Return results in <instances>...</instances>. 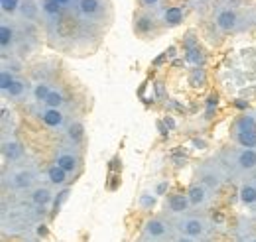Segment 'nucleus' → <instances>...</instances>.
I'll return each instance as SVG.
<instances>
[{"label": "nucleus", "instance_id": "cd10ccee", "mask_svg": "<svg viewBox=\"0 0 256 242\" xmlns=\"http://www.w3.org/2000/svg\"><path fill=\"white\" fill-rule=\"evenodd\" d=\"M67 197H69V189H64V191L60 193V197H56V199H54V209H56V211L64 205L65 201H67Z\"/></svg>", "mask_w": 256, "mask_h": 242}, {"label": "nucleus", "instance_id": "9d476101", "mask_svg": "<svg viewBox=\"0 0 256 242\" xmlns=\"http://www.w3.org/2000/svg\"><path fill=\"white\" fill-rule=\"evenodd\" d=\"M0 150H2V156H4V160L8 162V164H18V162H22V158H24V148H22V144L14 138V136H2V144H0Z\"/></svg>", "mask_w": 256, "mask_h": 242}, {"label": "nucleus", "instance_id": "f3484780", "mask_svg": "<svg viewBox=\"0 0 256 242\" xmlns=\"http://www.w3.org/2000/svg\"><path fill=\"white\" fill-rule=\"evenodd\" d=\"M65 136H67V140H69V146L75 148V146L83 140V136H85V128H83V124H81L79 120L67 124V128H65Z\"/></svg>", "mask_w": 256, "mask_h": 242}, {"label": "nucleus", "instance_id": "7ed1b4c3", "mask_svg": "<svg viewBox=\"0 0 256 242\" xmlns=\"http://www.w3.org/2000/svg\"><path fill=\"white\" fill-rule=\"evenodd\" d=\"M176 228L180 234L184 236H190L193 240H207L211 230H213V224L209 218H205L203 214H184V216H178L176 218Z\"/></svg>", "mask_w": 256, "mask_h": 242}, {"label": "nucleus", "instance_id": "2eb2a0df", "mask_svg": "<svg viewBox=\"0 0 256 242\" xmlns=\"http://www.w3.org/2000/svg\"><path fill=\"white\" fill-rule=\"evenodd\" d=\"M30 203H32L34 207L46 209L48 205L54 203V193L48 187H34L32 195H30Z\"/></svg>", "mask_w": 256, "mask_h": 242}, {"label": "nucleus", "instance_id": "a211bd4d", "mask_svg": "<svg viewBox=\"0 0 256 242\" xmlns=\"http://www.w3.org/2000/svg\"><path fill=\"white\" fill-rule=\"evenodd\" d=\"M48 180H50L52 185H56V187H64V185H67V182H69V174H67L65 170H62L58 164H54V166L48 170Z\"/></svg>", "mask_w": 256, "mask_h": 242}, {"label": "nucleus", "instance_id": "b1692460", "mask_svg": "<svg viewBox=\"0 0 256 242\" xmlns=\"http://www.w3.org/2000/svg\"><path fill=\"white\" fill-rule=\"evenodd\" d=\"M44 104H46V106H50V108H64V104H65L64 92L58 91V89H52L50 96H48V100H46Z\"/></svg>", "mask_w": 256, "mask_h": 242}, {"label": "nucleus", "instance_id": "9b49d317", "mask_svg": "<svg viewBox=\"0 0 256 242\" xmlns=\"http://www.w3.org/2000/svg\"><path fill=\"white\" fill-rule=\"evenodd\" d=\"M215 24H217V28H219L221 32H224V34L240 30V20H238L236 12L230 10V8H223V10L217 12V16H215Z\"/></svg>", "mask_w": 256, "mask_h": 242}, {"label": "nucleus", "instance_id": "bb28decb", "mask_svg": "<svg viewBox=\"0 0 256 242\" xmlns=\"http://www.w3.org/2000/svg\"><path fill=\"white\" fill-rule=\"evenodd\" d=\"M152 20L150 18H146V16H142V18H138V22H136V30L140 32V34H146V32L152 30Z\"/></svg>", "mask_w": 256, "mask_h": 242}, {"label": "nucleus", "instance_id": "c85d7f7f", "mask_svg": "<svg viewBox=\"0 0 256 242\" xmlns=\"http://www.w3.org/2000/svg\"><path fill=\"white\" fill-rule=\"evenodd\" d=\"M188 61H192V63H195V65H199V63L203 61L201 52H199V50H190V54H188Z\"/></svg>", "mask_w": 256, "mask_h": 242}, {"label": "nucleus", "instance_id": "473e14b6", "mask_svg": "<svg viewBox=\"0 0 256 242\" xmlns=\"http://www.w3.org/2000/svg\"><path fill=\"white\" fill-rule=\"evenodd\" d=\"M246 242H256V234H248V236H242Z\"/></svg>", "mask_w": 256, "mask_h": 242}, {"label": "nucleus", "instance_id": "423d86ee", "mask_svg": "<svg viewBox=\"0 0 256 242\" xmlns=\"http://www.w3.org/2000/svg\"><path fill=\"white\" fill-rule=\"evenodd\" d=\"M56 164L71 176V174H77V170L81 166V158L73 146H62L58 150V156H56Z\"/></svg>", "mask_w": 256, "mask_h": 242}, {"label": "nucleus", "instance_id": "a878e982", "mask_svg": "<svg viewBox=\"0 0 256 242\" xmlns=\"http://www.w3.org/2000/svg\"><path fill=\"white\" fill-rule=\"evenodd\" d=\"M20 0H0V6H2V12L4 14H14L20 10Z\"/></svg>", "mask_w": 256, "mask_h": 242}, {"label": "nucleus", "instance_id": "aec40b11", "mask_svg": "<svg viewBox=\"0 0 256 242\" xmlns=\"http://www.w3.org/2000/svg\"><path fill=\"white\" fill-rule=\"evenodd\" d=\"M42 10H44V14L48 16L50 22H56L60 18V14H62L64 8L60 6L58 0H42Z\"/></svg>", "mask_w": 256, "mask_h": 242}, {"label": "nucleus", "instance_id": "f704fd0d", "mask_svg": "<svg viewBox=\"0 0 256 242\" xmlns=\"http://www.w3.org/2000/svg\"><path fill=\"white\" fill-rule=\"evenodd\" d=\"M30 242H34V240H30Z\"/></svg>", "mask_w": 256, "mask_h": 242}, {"label": "nucleus", "instance_id": "6ab92c4d", "mask_svg": "<svg viewBox=\"0 0 256 242\" xmlns=\"http://www.w3.org/2000/svg\"><path fill=\"white\" fill-rule=\"evenodd\" d=\"M234 140L238 142L240 148L256 150V130H246V132H234Z\"/></svg>", "mask_w": 256, "mask_h": 242}, {"label": "nucleus", "instance_id": "7c9ffc66", "mask_svg": "<svg viewBox=\"0 0 256 242\" xmlns=\"http://www.w3.org/2000/svg\"><path fill=\"white\" fill-rule=\"evenodd\" d=\"M140 2H142L144 8H156L160 4V0H140Z\"/></svg>", "mask_w": 256, "mask_h": 242}, {"label": "nucleus", "instance_id": "6e6552de", "mask_svg": "<svg viewBox=\"0 0 256 242\" xmlns=\"http://www.w3.org/2000/svg\"><path fill=\"white\" fill-rule=\"evenodd\" d=\"M211 189L209 187H205L203 183L195 182L190 185V189H188V199H190V203H192L193 209H205L209 203H211Z\"/></svg>", "mask_w": 256, "mask_h": 242}, {"label": "nucleus", "instance_id": "ddd939ff", "mask_svg": "<svg viewBox=\"0 0 256 242\" xmlns=\"http://www.w3.org/2000/svg\"><path fill=\"white\" fill-rule=\"evenodd\" d=\"M166 209L168 212L172 214V216H184V214H188L190 209H192V203H190V199H188V195H172L170 199H168V205H166Z\"/></svg>", "mask_w": 256, "mask_h": 242}, {"label": "nucleus", "instance_id": "f8f14e48", "mask_svg": "<svg viewBox=\"0 0 256 242\" xmlns=\"http://www.w3.org/2000/svg\"><path fill=\"white\" fill-rule=\"evenodd\" d=\"M18 42V32L12 24L8 22H2L0 24V50L4 54V58L8 56V52H12V48L16 46Z\"/></svg>", "mask_w": 256, "mask_h": 242}, {"label": "nucleus", "instance_id": "f03ea898", "mask_svg": "<svg viewBox=\"0 0 256 242\" xmlns=\"http://www.w3.org/2000/svg\"><path fill=\"white\" fill-rule=\"evenodd\" d=\"M178 234L180 232L176 228V220H170L166 216H154L144 224L140 242H174Z\"/></svg>", "mask_w": 256, "mask_h": 242}, {"label": "nucleus", "instance_id": "2f4dec72", "mask_svg": "<svg viewBox=\"0 0 256 242\" xmlns=\"http://www.w3.org/2000/svg\"><path fill=\"white\" fill-rule=\"evenodd\" d=\"M174 242H197V240H193L190 236H184V234H178V236L174 238Z\"/></svg>", "mask_w": 256, "mask_h": 242}, {"label": "nucleus", "instance_id": "5701e85b", "mask_svg": "<svg viewBox=\"0 0 256 242\" xmlns=\"http://www.w3.org/2000/svg\"><path fill=\"white\" fill-rule=\"evenodd\" d=\"M14 81H16V75L10 69L2 67V71H0V91H2V94L8 92V89L14 85Z\"/></svg>", "mask_w": 256, "mask_h": 242}, {"label": "nucleus", "instance_id": "20e7f679", "mask_svg": "<svg viewBox=\"0 0 256 242\" xmlns=\"http://www.w3.org/2000/svg\"><path fill=\"white\" fill-rule=\"evenodd\" d=\"M226 170L223 168V164H215V162H207L205 166H201L197 170V182L203 183L205 187H209L211 191L219 189L223 182L226 180Z\"/></svg>", "mask_w": 256, "mask_h": 242}, {"label": "nucleus", "instance_id": "c756f323", "mask_svg": "<svg viewBox=\"0 0 256 242\" xmlns=\"http://www.w3.org/2000/svg\"><path fill=\"white\" fill-rule=\"evenodd\" d=\"M58 2L62 8H73V6L77 8V4H79V0H58Z\"/></svg>", "mask_w": 256, "mask_h": 242}, {"label": "nucleus", "instance_id": "72a5a7b5", "mask_svg": "<svg viewBox=\"0 0 256 242\" xmlns=\"http://www.w3.org/2000/svg\"><path fill=\"white\" fill-rule=\"evenodd\" d=\"M238 242H246V240H244V238H238Z\"/></svg>", "mask_w": 256, "mask_h": 242}, {"label": "nucleus", "instance_id": "0eeeda50", "mask_svg": "<svg viewBox=\"0 0 256 242\" xmlns=\"http://www.w3.org/2000/svg\"><path fill=\"white\" fill-rule=\"evenodd\" d=\"M36 114H38L40 120L44 122L48 128H52V130H64V128H67V116H65V112L62 108L46 106V108L36 110Z\"/></svg>", "mask_w": 256, "mask_h": 242}, {"label": "nucleus", "instance_id": "412c9836", "mask_svg": "<svg viewBox=\"0 0 256 242\" xmlns=\"http://www.w3.org/2000/svg\"><path fill=\"white\" fill-rule=\"evenodd\" d=\"M50 92H52V83L50 81H38L36 85H34V91H32V96L36 102H46L48 100V96H50Z\"/></svg>", "mask_w": 256, "mask_h": 242}, {"label": "nucleus", "instance_id": "393cba45", "mask_svg": "<svg viewBox=\"0 0 256 242\" xmlns=\"http://www.w3.org/2000/svg\"><path fill=\"white\" fill-rule=\"evenodd\" d=\"M20 14H22L26 20H36V18H38V6L34 4L32 0H22V4H20Z\"/></svg>", "mask_w": 256, "mask_h": 242}, {"label": "nucleus", "instance_id": "dca6fc26", "mask_svg": "<svg viewBox=\"0 0 256 242\" xmlns=\"http://www.w3.org/2000/svg\"><path fill=\"white\" fill-rule=\"evenodd\" d=\"M238 197H240V203L244 207H256V182L254 180H248L240 185L238 189Z\"/></svg>", "mask_w": 256, "mask_h": 242}, {"label": "nucleus", "instance_id": "39448f33", "mask_svg": "<svg viewBox=\"0 0 256 242\" xmlns=\"http://www.w3.org/2000/svg\"><path fill=\"white\" fill-rule=\"evenodd\" d=\"M6 185H10V189L14 191H32L34 185L38 183V174L34 168H14L6 178Z\"/></svg>", "mask_w": 256, "mask_h": 242}, {"label": "nucleus", "instance_id": "f257e3e1", "mask_svg": "<svg viewBox=\"0 0 256 242\" xmlns=\"http://www.w3.org/2000/svg\"><path fill=\"white\" fill-rule=\"evenodd\" d=\"M221 162L226 174L234 178H250L256 174V150H226L221 154Z\"/></svg>", "mask_w": 256, "mask_h": 242}, {"label": "nucleus", "instance_id": "4468645a", "mask_svg": "<svg viewBox=\"0 0 256 242\" xmlns=\"http://www.w3.org/2000/svg\"><path fill=\"white\" fill-rule=\"evenodd\" d=\"M32 87H30V83L26 81V79H22V77H16V81H14V85L8 89V92L4 94V96H8L10 100H16V102H22L28 94H32Z\"/></svg>", "mask_w": 256, "mask_h": 242}, {"label": "nucleus", "instance_id": "4be33fe9", "mask_svg": "<svg viewBox=\"0 0 256 242\" xmlns=\"http://www.w3.org/2000/svg\"><path fill=\"white\" fill-rule=\"evenodd\" d=\"M184 20V12H182V8H168V10H164V24L166 26H178L180 22Z\"/></svg>", "mask_w": 256, "mask_h": 242}, {"label": "nucleus", "instance_id": "1a4fd4ad", "mask_svg": "<svg viewBox=\"0 0 256 242\" xmlns=\"http://www.w3.org/2000/svg\"><path fill=\"white\" fill-rule=\"evenodd\" d=\"M77 12L85 22H96L104 12V0H79Z\"/></svg>", "mask_w": 256, "mask_h": 242}]
</instances>
